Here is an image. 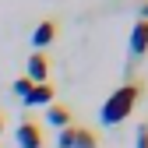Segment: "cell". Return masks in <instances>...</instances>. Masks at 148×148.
<instances>
[{
  "mask_svg": "<svg viewBox=\"0 0 148 148\" xmlns=\"http://www.w3.org/2000/svg\"><path fill=\"white\" fill-rule=\"evenodd\" d=\"M53 39H57V21H53V18H42V21L35 25V32H32V46H35V53H42Z\"/></svg>",
  "mask_w": 148,
  "mask_h": 148,
  "instance_id": "3",
  "label": "cell"
},
{
  "mask_svg": "<svg viewBox=\"0 0 148 148\" xmlns=\"http://www.w3.org/2000/svg\"><path fill=\"white\" fill-rule=\"evenodd\" d=\"M71 138H74V123L60 131V138H57V148H71Z\"/></svg>",
  "mask_w": 148,
  "mask_h": 148,
  "instance_id": "9",
  "label": "cell"
},
{
  "mask_svg": "<svg viewBox=\"0 0 148 148\" xmlns=\"http://www.w3.org/2000/svg\"><path fill=\"white\" fill-rule=\"evenodd\" d=\"M131 53L134 57H145L148 53V21H134V28H131Z\"/></svg>",
  "mask_w": 148,
  "mask_h": 148,
  "instance_id": "5",
  "label": "cell"
},
{
  "mask_svg": "<svg viewBox=\"0 0 148 148\" xmlns=\"http://www.w3.org/2000/svg\"><path fill=\"white\" fill-rule=\"evenodd\" d=\"M25 71H28L25 78H28L32 85H42V81H49V60H46V53H32Z\"/></svg>",
  "mask_w": 148,
  "mask_h": 148,
  "instance_id": "4",
  "label": "cell"
},
{
  "mask_svg": "<svg viewBox=\"0 0 148 148\" xmlns=\"http://www.w3.org/2000/svg\"><path fill=\"white\" fill-rule=\"evenodd\" d=\"M46 120L53 123V127H60V131H64V127H71V109L67 106H60V102H53V106H46Z\"/></svg>",
  "mask_w": 148,
  "mask_h": 148,
  "instance_id": "8",
  "label": "cell"
},
{
  "mask_svg": "<svg viewBox=\"0 0 148 148\" xmlns=\"http://www.w3.org/2000/svg\"><path fill=\"white\" fill-rule=\"evenodd\" d=\"M25 106H53V85L49 81L32 85V92L25 95Z\"/></svg>",
  "mask_w": 148,
  "mask_h": 148,
  "instance_id": "6",
  "label": "cell"
},
{
  "mask_svg": "<svg viewBox=\"0 0 148 148\" xmlns=\"http://www.w3.org/2000/svg\"><path fill=\"white\" fill-rule=\"evenodd\" d=\"M18 148H42V127L35 120L18 123Z\"/></svg>",
  "mask_w": 148,
  "mask_h": 148,
  "instance_id": "2",
  "label": "cell"
},
{
  "mask_svg": "<svg viewBox=\"0 0 148 148\" xmlns=\"http://www.w3.org/2000/svg\"><path fill=\"white\" fill-rule=\"evenodd\" d=\"M141 95H145V85H141V81H127V85H120L113 95L102 102V109H99V120H102L106 127H116V123H123L127 116L134 113V106L141 102Z\"/></svg>",
  "mask_w": 148,
  "mask_h": 148,
  "instance_id": "1",
  "label": "cell"
},
{
  "mask_svg": "<svg viewBox=\"0 0 148 148\" xmlns=\"http://www.w3.org/2000/svg\"><path fill=\"white\" fill-rule=\"evenodd\" d=\"M71 148H99V134L92 127H78L74 123V138H71Z\"/></svg>",
  "mask_w": 148,
  "mask_h": 148,
  "instance_id": "7",
  "label": "cell"
},
{
  "mask_svg": "<svg viewBox=\"0 0 148 148\" xmlns=\"http://www.w3.org/2000/svg\"><path fill=\"white\" fill-rule=\"evenodd\" d=\"M141 21H148V0L141 4Z\"/></svg>",
  "mask_w": 148,
  "mask_h": 148,
  "instance_id": "12",
  "label": "cell"
},
{
  "mask_svg": "<svg viewBox=\"0 0 148 148\" xmlns=\"http://www.w3.org/2000/svg\"><path fill=\"white\" fill-rule=\"evenodd\" d=\"M28 92H32V81H28V78H18V81H14V95H21V99H25Z\"/></svg>",
  "mask_w": 148,
  "mask_h": 148,
  "instance_id": "11",
  "label": "cell"
},
{
  "mask_svg": "<svg viewBox=\"0 0 148 148\" xmlns=\"http://www.w3.org/2000/svg\"><path fill=\"white\" fill-rule=\"evenodd\" d=\"M134 148H148V123L138 127V134H134Z\"/></svg>",
  "mask_w": 148,
  "mask_h": 148,
  "instance_id": "10",
  "label": "cell"
},
{
  "mask_svg": "<svg viewBox=\"0 0 148 148\" xmlns=\"http://www.w3.org/2000/svg\"><path fill=\"white\" fill-rule=\"evenodd\" d=\"M0 131H4V116H0Z\"/></svg>",
  "mask_w": 148,
  "mask_h": 148,
  "instance_id": "13",
  "label": "cell"
}]
</instances>
